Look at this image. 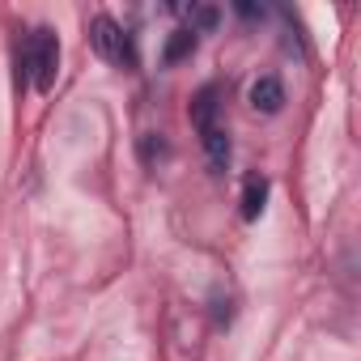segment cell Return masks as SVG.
<instances>
[{
  "instance_id": "obj_2",
  "label": "cell",
  "mask_w": 361,
  "mask_h": 361,
  "mask_svg": "<svg viewBox=\"0 0 361 361\" xmlns=\"http://www.w3.org/2000/svg\"><path fill=\"white\" fill-rule=\"evenodd\" d=\"M188 119H192V128H196L204 153H209V166H213L217 174L230 170V132H226V123H221V94H217V85H204V90L192 94Z\"/></svg>"
},
{
  "instance_id": "obj_5",
  "label": "cell",
  "mask_w": 361,
  "mask_h": 361,
  "mask_svg": "<svg viewBox=\"0 0 361 361\" xmlns=\"http://www.w3.org/2000/svg\"><path fill=\"white\" fill-rule=\"evenodd\" d=\"M264 204H268V178L247 174V183H243V221H259Z\"/></svg>"
},
{
  "instance_id": "obj_7",
  "label": "cell",
  "mask_w": 361,
  "mask_h": 361,
  "mask_svg": "<svg viewBox=\"0 0 361 361\" xmlns=\"http://www.w3.org/2000/svg\"><path fill=\"white\" fill-rule=\"evenodd\" d=\"M161 157H170V145L161 140V132H145L140 136V161L145 166H157Z\"/></svg>"
},
{
  "instance_id": "obj_4",
  "label": "cell",
  "mask_w": 361,
  "mask_h": 361,
  "mask_svg": "<svg viewBox=\"0 0 361 361\" xmlns=\"http://www.w3.org/2000/svg\"><path fill=\"white\" fill-rule=\"evenodd\" d=\"M247 102H251L255 115H281V111H285V81H281L276 73L255 77L251 90H247Z\"/></svg>"
},
{
  "instance_id": "obj_1",
  "label": "cell",
  "mask_w": 361,
  "mask_h": 361,
  "mask_svg": "<svg viewBox=\"0 0 361 361\" xmlns=\"http://www.w3.org/2000/svg\"><path fill=\"white\" fill-rule=\"evenodd\" d=\"M60 73V39L51 26H35L18 47V85L47 94Z\"/></svg>"
},
{
  "instance_id": "obj_3",
  "label": "cell",
  "mask_w": 361,
  "mask_h": 361,
  "mask_svg": "<svg viewBox=\"0 0 361 361\" xmlns=\"http://www.w3.org/2000/svg\"><path fill=\"white\" fill-rule=\"evenodd\" d=\"M90 47H94L102 60H111V64L136 68V39H132L115 18H106V13H98V18L90 22Z\"/></svg>"
},
{
  "instance_id": "obj_6",
  "label": "cell",
  "mask_w": 361,
  "mask_h": 361,
  "mask_svg": "<svg viewBox=\"0 0 361 361\" xmlns=\"http://www.w3.org/2000/svg\"><path fill=\"white\" fill-rule=\"evenodd\" d=\"M196 43H200V39H196L188 26H183V30H174V35H170V43H166V51H161V64H178V60H188V56L196 51Z\"/></svg>"
},
{
  "instance_id": "obj_8",
  "label": "cell",
  "mask_w": 361,
  "mask_h": 361,
  "mask_svg": "<svg viewBox=\"0 0 361 361\" xmlns=\"http://www.w3.org/2000/svg\"><path fill=\"white\" fill-rule=\"evenodd\" d=\"M238 9V18H264V9H255V5H234Z\"/></svg>"
}]
</instances>
